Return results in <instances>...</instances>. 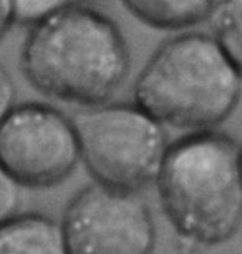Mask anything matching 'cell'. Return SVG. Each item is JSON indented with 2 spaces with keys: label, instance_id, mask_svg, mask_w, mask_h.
Listing matches in <instances>:
<instances>
[{
  "label": "cell",
  "instance_id": "1",
  "mask_svg": "<svg viewBox=\"0 0 242 254\" xmlns=\"http://www.w3.org/2000/svg\"><path fill=\"white\" fill-rule=\"evenodd\" d=\"M20 68L45 97L92 108L110 103L121 90L131 54L115 20L85 3L65 2L27 32Z\"/></svg>",
  "mask_w": 242,
  "mask_h": 254
},
{
  "label": "cell",
  "instance_id": "2",
  "mask_svg": "<svg viewBox=\"0 0 242 254\" xmlns=\"http://www.w3.org/2000/svg\"><path fill=\"white\" fill-rule=\"evenodd\" d=\"M156 186L166 218L186 243L217 246L241 231L239 143L226 133H186L169 143Z\"/></svg>",
  "mask_w": 242,
  "mask_h": 254
},
{
  "label": "cell",
  "instance_id": "3",
  "mask_svg": "<svg viewBox=\"0 0 242 254\" xmlns=\"http://www.w3.org/2000/svg\"><path fill=\"white\" fill-rule=\"evenodd\" d=\"M242 78L214 37L184 32L163 42L133 85V103L163 127L212 131L231 118Z\"/></svg>",
  "mask_w": 242,
  "mask_h": 254
},
{
  "label": "cell",
  "instance_id": "4",
  "mask_svg": "<svg viewBox=\"0 0 242 254\" xmlns=\"http://www.w3.org/2000/svg\"><path fill=\"white\" fill-rule=\"evenodd\" d=\"M80 158L93 183L141 193L156 183L168 151L166 128L136 103H105L72 117Z\"/></svg>",
  "mask_w": 242,
  "mask_h": 254
},
{
  "label": "cell",
  "instance_id": "5",
  "mask_svg": "<svg viewBox=\"0 0 242 254\" xmlns=\"http://www.w3.org/2000/svg\"><path fill=\"white\" fill-rule=\"evenodd\" d=\"M0 163L20 188L65 183L82 163L72 117L48 103H17L0 123Z\"/></svg>",
  "mask_w": 242,
  "mask_h": 254
},
{
  "label": "cell",
  "instance_id": "6",
  "mask_svg": "<svg viewBox=\"0 0 242 254\" xmlns=\"http://www.w3.org/2000/svg\"><path fill=\"white\" fill-rule=\"evenodd\" d=\"M70 254H153L156 223L140 193L92 183L72 196L61 216Z\"/></svg>",
  "mask_w": 242,
  "mask_h": 254
},
{
  "label": "cell",
  "instance_id": "7",
  "mask_svg": "<svg viewBox=\"0 0 242 254\" xmlns=\"http://www.w3.org/2000/svg\"><path fill=\"white\" fill-rule=\"evenodd\" d=\"M0 254H70L60 221L42 213H18L0 223Z\"/></svg>",
  "mask_w": 242,
  "mask_h": 254
},
{
  "label": "cell",
  "instance_id": "8",
  "mask_svg": "<svg viewBox=\"0 0 242 254\" xmlns=\"http://www.w3.org/2000/svg\"><path fill=\"white\" fill-rule=\"evenodd\" d=\"M216 2L211 0H130L123 7L156 30H189L209 22Z\"/></svg>",
  "mask_w": 242,
  "mask_h": 254
},
{
  "label": "cell",
  "instance_id": "9",
  "mask_svg": "<svg viewBox=\"0 0 242 254\" xmlns=\"http://www.w3.org/2000/svg\"><path fill=\"white\" fill-rule=\"evenodd\" d=\"M209 23L214 40L242 78V0L216 2Z\"/></svg>",
  "mask_w": 242,
  "mask_h": 254
},
{
  "label": "cell",
  "instance_id": "10",
  "mask_svg": "<svg viewBox=\"0 0 242 254\" xmlns=\"http://www.w3.org/2000/svg\"><path fill=\"white\" fill-rule=\"evenodd\" d=\"M65 2L58 0H28V2H12V22L13 25L27 27L28 30L42 22H45L51 13H55Z\"/></svg>",
  "mask_w": 242,
  "mask_h": 254
},
{
  "label": "cell",
  "instance_id": "11",
  "mask_svg": "<svg viewBox=\"0 0 242 254\" xmlns=\"http://www.w3.org/2000/svg\"><path fill=\"white\" fill-rule=\"evenodd\" d=\"M20 190V186L15 183V180L7 173L5 168L0 163V223L18 214L22 204Z\"/></svg>",
  "mask_w": 242,
  "mask_h": 254
},
{
  "label": "cell",
  "instance_id": "12",
  "mask_svg": "<svg viewBox=\"0 0 242 254\" xmlns=\"http://www.w3.org/2000/svg\"><path fill=\"white\" fill-rule=\"evenodd\" d=\"M17 105V87L10 71L0 64V123Z\"/></svg>",
  "mask_w": 242,
  "mask_h": 254
},
{
  "label": "cell",
  "instance_id": "13",
  "mask_svg": "<svg viewBox=\"0 0 242 254\" xmlns=\"http://www.w3.org/2000/svg\"><path fill=\"white\" fill-rule=\"evenodd\" d=\"M12 25V2L0 0V42L3 40V37L7 35Z\"/></svg>",
  "mask_w": 242,
  "mask_h": 254
},
{
  "label": "cell",
  "instance_id": "14",
  "mask_svg": "<svg viewBox=\"0 0 242 254\" xmlns=\"http://www.w3.org/2000/svg\"><path fill=\"white\" fill-rule=\"evenodd\" d=\"M239 166H241V176H242V143H239Z\"/></svg>",
  "mask_w": 242,
  "mask_h": 254
},
{
  "label": "cell",
  "instance_id": "15",
  "mask_svg": "<svg viewBox=\"0 0 242 254\" xmlns=\"http://www.w3.org/2000/svg\"><path fill=\"white\" fill-rule=\"evenodd\" d=\"M241 233H242V226H241Z\"/></svg>",
  "mask_w": 242,
  "mask_h": 254
}]
</instances>
